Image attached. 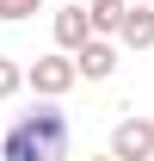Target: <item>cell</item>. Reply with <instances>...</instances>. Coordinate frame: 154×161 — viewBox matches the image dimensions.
<instances>
[{
  "mask_svg": "<svg viewBox=\"0 0 154 161\" xmlns=\"http://www.w3.org/2000/svg\"><path fill=\"white\" fill-rule=\"evenodd\" d=\"M19 87H31V80H25V68H19L13 56H0V99H13Z\"/></svg>",
  "mask_w": 154,
  "mask_h": 161,
  "instance_id": "cell-8",
  "label": "cell"
},
{
  "mask_svg": "<svg viewBox=\"0 0 154 161\" xmlns=\"http://www.w3.org/2000/svg\"><path fill=\"white\" fill-rule=\"evenodd\" d=\"M80 6H86V0H80Z\"/></svg>",
  "mask_w": 154,
  "mask_h": 161,
  "instance_id": "cell-11",
  "label": "cell"
},
{
  "mask_svg": "<svg viewBox=\"0 0 154 161\" xmlns=\"http://www.w3.org/2000/svg\"><path fill=\"white\" fill-rule=\"evenodd\" d=\"M0 161H68V112L43 99L25 118H13V130L0 136Z\"/></svg>",
  "mask_w": 154,
  "mask_h": 161,
  "instance_id": "cell-1",
  "label": "cell"
},
{
  "mask_svg": "<svg viewBox=\"0 0 154 161\" xmlns=\"http://www.w3.org/2000/svg\"><path fill=\"white\" fill-rule=\"evenodd\" d=\"M49 31H56V50H68V56H74V50H86V43H93V13H86L80 0H62L56 19H49Z\"/></svg>",
  "mask_w": 154,
  "mask_h": 161,
  "instance_id": "cell-3",
  "label": "cell"
},
{
  "mask_svg": "<svg viewBox=\"0 0 154 161\" xmlns=\"http://www.w3.org/2000/svg\"><path fill=\"white\" fill-rule=\"evenodd\" d=\"M86 13H93V37H117L130 19V0H86Z\"/></svg>",
  "mask_w": 154,
  "mask_h": 161,
  "instance_id": "cell-7",
  "label": "cell"
},
{
  "mask_svg": "<svg viewBox=\"0 0 154 161\" xmlns=\"http://www.w3.org/2000/svg\"><path fill=\"white\" fill-rule=\"evenodd\" d=\"M37 6H43V0H0V19H6V25H25Z\"/></svg>",
  "mask_w": 154,
  "mask_h": 161,
  "instance_id": "cell-9",
  "label": "cell"
},
{
  "mask_svg": "<svg viewBox=\"0 0 154 161\" xmlns=\"http://www.w3.org/2000/svg\"><path fill=\"white\" fill-rule=\"evenodd\" d=\"M25 80H31V93H37V99H62V93L80 80V62L68 56V50H49V56H37L31 68H25Z\"/></svg>",
  "mask_w": 154,
  "mask_h": 161,
  "instance_id": "cell-2",
  "label": "cell"
},
{
  "mask_svg": "<svg viewBox=\"0 0 154 161\" xmlns=\"http://www.w3.org/2000/svg\"><path fill=\"white\" fill-rule=\"evenodd\" d=\"M117 50H123V43H111V37H93L86 50H74L80 80H111V75H117Z\"/></svg>",
  "mask_w": 154,
  "mask_h": 161,
  "instance_id": "cell-5",
  "label": "cell"
},
{
  "mask_svg": "<svg viewBox=\"0 0 154 161\" xmlns=\"http://www.w3.org/2000/svg\"><path fill=\"white\" fill-rule=\"evenodd\" d=\"M111 155L117 161H154V118H123L111 130Z\"/></svg>",
  "mask_w": 154,
  "mask_h": 161,
  "instance_id": "cell-4",
  "label": "cell"
},
{
  "mask_svg": "<svg viewBox=\"0 0 154 161\" xmlns=\"http://www.w3.org/2000/svg\"><path fill=\"white\" fill-rule=\"evenodd\" d=\"M86 161H117V155H111V149H105V155H86Z\"/></svg>",
  "mask_w": 154,
  "mask_h": 161,
  "instance_id": "cell-10",
  "label": "cell"
},
{
  "mask_svg": "<svg viewBox=\"0 0 154 161\" xmlns=\"http://www.w3.org/2000/svg\"><path fill=\"white\" fill-rule=\"evenodd\" d=\"M123 50H154V0H130V19L117 31Z\"/></svg>",
  "mask_w": 154,
  "mask_h": 161,
  "instance_id": "cell-6",
  "label": "cell"
}]
</instances>
